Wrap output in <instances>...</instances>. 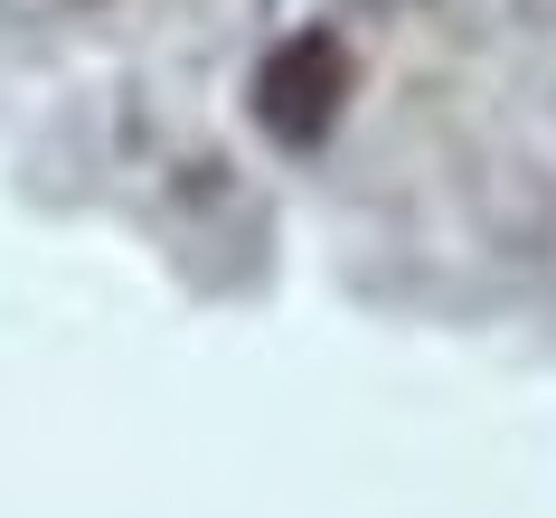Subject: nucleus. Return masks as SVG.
Returning a JSON list of instances; mask_svg holds the SVG:
<instances>
[{
  "label": "nucleus",
  "mask_w": 556,
  "mask_h": 518,
  "mask_svg": "<svg viewBox=\"0 0 556 518\" xmlns=\"http://www.w3.org/2000/svg\"><path fill=\"white\" fill-rule=\"evenodd\" d=\"M350 94H358L350 48H340L330 29H293V38H274V48L255 58V86H245V104H255L264 142L321 151L330 132H340V114H350Z\"/></svg>",
  "instance_id": "f257e3e1"
}]
</instances>
